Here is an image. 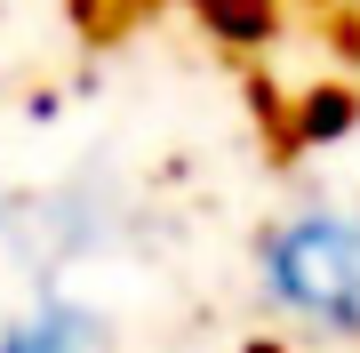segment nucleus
<instances>
[{
    "mask_svg": "<svg viewBox=\"0 0 360 353\" xmlns=\"http://www.w3.org/2000/svg\"><path fill=\"white\" fill-rule=\"evenodd\" d=\"M248 297L296 345H360V193H296L248 241Z\"/></svg>",
    "mask_w": 360,
    "mask_h": 353,
    "instance_id": "1",
    "label": "nucleus"
},
{
    "mask_svg": "<svg viewBox=\"0 0 360 353\" xmlns=\"http://www.w3.org/2000/svg\"><path fill=\"white\" fill-rule=\"evenodd\" d=\"M136 193L120 177H56V185H32V193H8L0 201V249L40 281V289H65L72 265H96V257H120L136 241Z\"/></svg>",
    "mask_w": 360,
    "mask_h": 353,
    "instance_id": "2",
    "label": "nucleus"
},
{
    "mask_svg": "<svg viewBox=\"0 0 360 353\" xmlns=\"http://www.w3.org/2000/svg\"><path fill=\"white\" fill-rule=\"evenodd\" d=\"M0 353H120V321L96 297L32 289L16 314H0Z\"/></svg>",
    "mask_w": 360,
    "mask_h": 353,
    "instance_id": "3",
    "label": "nucleus"
},
{
    "mask_svg": "<svg viewBox=\"0 0 360 353\" xmlns=\"http://www.w3.org/2000/svg\"><path fill=\"white\" fill-rule=\"evenodd\" d=\"M352 129H360V89H345V80L296 89V105H288V144L296 153H328V144H345Z\"/></svg>",
    "mask_w": 360,
    "mask_h": 353,
    "instance_id": "4",
    "label": "nucleus"
},
{
    "mask_svg": "<svg viewBox=\"0 0 360 353\" xmlns=\"http://www.w3.org/2000/svg\"><path fill=\"white\" fill-rule=\"evenodd\" d=\"M193 16L232 49H264L281 32V0H193Z\"/></svg>",
    "mask_w": 360,
    "mask_h": 353,
    "instance_id": "5",
    "label": "nucleus"
}]
</instances>
